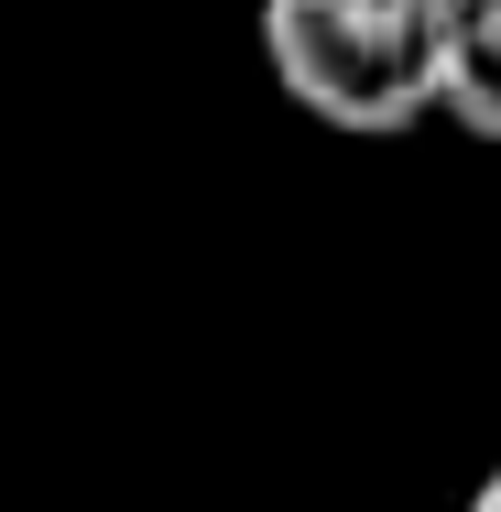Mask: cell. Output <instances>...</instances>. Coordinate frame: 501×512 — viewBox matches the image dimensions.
<instances>
[{"label":"cell","instance_id":"6da1fadb","mask_svg":"<svg viewBox=\"0 0 501 512\" xmlns=\"http://www.w3.org/2000/svg\"><path fill=\"white\" fill-rule=\"evenodd\" d=\"M262 66L305 120L349 142H393L436 120L447 0H262Z\"/></svg>","mask_w":501,"mask_h":512},{"label":"cell","instance_id":"7a4b0ae2","mask_svg":"<svg viewBox=\"0 0 501 512\" xmlns=\"http://www.w3.org/2000/svg\"><path fill=\"white\" fill-rule=\"evenodd\" d=\"M436 109L458 131L501 142V0H447V66H436Z\"/></svg>","mask_w":501,"mask_h":512},{"label":"cell","instance_id":"3957f363","mask_svg":"<svg viewBox=\"0 0 501 512\" xmlns=\"http://www.w3.org/2000/svg\"><path fill=\"white\" fill-rule=\"evenodd\" d=\"M469 512H501V469H491V480H480V491H469Z\"/></svg>","mask_w":501,"mask_h":512}]
</instances>
